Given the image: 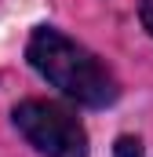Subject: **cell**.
<instances>
[{
  "label": "cell",
  "mask_w": 153,
  "mask_h": 157,
  "mask_svg": "<svg viewBox=\"0 0 153 157\" xmlns=\"http://www.w3.org/2000/svg\"><path fill=\"white\" fill-rule=\"evenodd\" d=\"M15 128L44 157H88V132H84V124L58 102L29 99V102L15 106Z\"/></svg>",
  "instance_id": "7a4b0ae2"
},
{
  "label": "cell",
  "mask_w": 153,
  "mask_h": 157,
  "mask_svg": "<svg viewBox=\"0 0 153 157\" xmlns=\"http://www.w3.org/2000/svg\"><path fill=\"white\" fill-rule=\"evenodd\" d=\"M117 157H142V143H139V139H131V135L117 139Z\"/></svg>",
  "instance_id": "3957f363"
},
{
  "label": "cell",
  "mask_w": 153,
  "mask_h": 157,
  "mask_svg": "<svg viewBox=\"0 0 153 157\" xmlns=\"http://www.w3.org/2000/svg\"><path fill=\"white\" fill-rule=\"evenodd\" d=\"M139 18H142L146 33L153 37V0H139Z\"/></svg>",
  "instance_id": "277c9868"
},
{
  "label": "cell",
  "mask_w": 153,
  "mask_h": 157,
  "mask_svg": "<svg viewBox=\"0 0 153 157\" xmlns=\"http://www.w3.org/2000/svg\"><path fill=\"white\" fill-rule=\"evenodd\" d=\"M26 59L47 84H55L62 95L76 99L80 106H110L117 99V80L110 77V70L76 40L66 33L40 26L33 29V37L26 44Z\"/></svg>",
  "instance_id": "6da1fadb"
}]
</instances>
